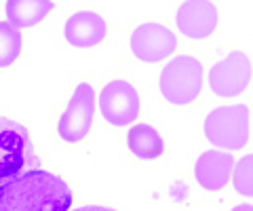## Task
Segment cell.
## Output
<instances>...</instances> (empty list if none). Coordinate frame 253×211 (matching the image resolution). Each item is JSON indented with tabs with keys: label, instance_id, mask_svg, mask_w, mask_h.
Listing matches in <instances>:
<instances>
[{
	"label": "cell",
	"instance_id": "4",
	"mask_svg": "<svg viewBox=\"0 0 253 211\" xmlns=\"http://www.w3.org/2000/svg\"><path fill=\"white\" fill-rule=\"evenodd\" d=\"M203 89V66L190 55H177L163 68L161 93L175 106L190 104Z\"/></svg>",
	"mask_w": 253,
	"mask_h": 211
},
{
	"label": "cell",
	"instance_id": "13",
	"mask_svg": "<svg viewBox=\"0 0 253 211\" xmlns=\"http://www.w3.org/2000/svg\"><path fill=\"white\" fill-rule=\"evenodd\" d=\"M126 144H129V150L135 156H139V159H156L165 150L163 137L150 125H135L129 131Z\"/></svg>",
	"mask_w": 253,
	"mask_h": 211
},
{
	"label": "cell",
	"instance_id": "7",
	"mask_svg": "<svg viewBox=\"0 0 253 211\" xmlns=\"http://www.w3.org/2000/svg\"><path fill=\"white\" fill-rule=\"evenodd\" d=\"M99 110L108 123L116 127L131 125L139 114V95L126 81H112L99 95Z\"/></svg>",
	"mask_w": 253,
	"mask_h": 211
},
{
	"label": "cell",
	"instance_id": "8",
	"mask_svg": "<svg viewBox=\"0 0 253 211\" xmlns=\"http://www.w3.org/2000/svg\"><path fill=\"white\" fill-rule=\"evenodd\" d=\"M177 49V38L161 23H144L131 36V51L141 61H161Z\"/></svg>",
	"mask_w": 253,
	"mask_h": 211
},
{
	"label": "cell",
	"instance_id": "10",
	"mask_svg": "<svg viewBox=\"0 0 253 211\" xmlns=\"http://www.w3.org/2000/svg\"><path fill=\"white\" fill-rule=\"evenodd\" d=\"M234 169V156L230 152L209 150L203 152L196 161V179L205 190L217 192L228 184Z\"/></svg>",
	"mask_w": 253,
	"mask_h": 211
},
{
	"label": "cell",
	"instance_id": "16",
	"mask_svg": "<svg viewBox=\"0 0 253 211\" xmlns=\"http://www.w3.org/2000/svg\"><path fill=\"white\" fill-rule=\"evenodd\" d=\"M76 211H114V209H108V207H99V205H89V207H81Z\"/></svg>",
	"mask_w": 253,
	"mask_h": 211
},
{
	"label": "cell",
	"instance_id": "2",
	"mask_svg": "<svg viewBox=\"0 0 253 211\" xmlns=\"http://www.w3.org/2000/svg\"><path fill=\"white\" fill-rule=\"evenodd\" d=\"M32 169H38V159L28 129L0 116V186Z\"/></svg>",
	"mask_w": 253,
	"mask_h": 211
},
{
	"label": "cell",
	"instance_id": "17",
	"mask_svg": "<svg viewBox=\"0 0 253 211\" xmlns=\"http://www.w3.org/2000/svg\"><path fill=\"white\" fill-rule=\"evenodd\" d=\"M232 211H253V205H239V207H234Z\"/></svg>",
	"mask_w": 253,
	"mask_h": 211
},
{
	"label": "cell",
	"instance_id": "6",
	"mask_svg": "<svg viewBox=\"0 0 253 211\" xmlns=\"http://www.w3.org/2000/svg\"><path fill=\"white\" fill-rule=\"evenodd\" d=\"M95 114V93L91 84H78L66 112L59 119L57 131L66 142H81L89 135Z\"/></svg>",
	"mask_w": 253,
	"mask_h": 211
},
{
	"label": "cell",
	"instance_id": "11",
	"mask_svg": "<svg viewBox=\"0 0 253 211\" xmlns=\"http://www.w3.org/2000/svg\"><path fill=\"white\" fill-rule=\"evenodd\" d=\"M106 36V21L93 11H81L72 15L66 23V38L70 44L81 46H93L104 41Z\"/></svg>",
	"mask_w": 253,
	"mask_h": 211
},
{
	"label": "cell",
	"instance_id": "5",
	"mask_svg": "<svg viewBox=\"0 0 253 211\" xmlns=\"http://www.w3.org/2000/svg\"><path fill=\"white\" fill-rule=\"evenodd\" d=\"M251 83V59L243 51H232L209 72L211 91L219 97H236Z\"/></svg>",
	"mask_w": 253,
	"mask_h": 211
},
{
	"label": "cell",
	"instance_id": "3",
	"mask_svg": "<svg viewBox=\"0 0 253 211\" xmlns=\"http://www.w3.org/2000/svg\"><path fill=\"white\" fill-rule=\"evenodd\" d=\"M205 135L224 150H241L249 142V110L245 104L221 106L205 119Z\"/></svg>",
	"mask_w": 253,
	"mask_h": 211
},
{
	"label": "cell",
	"instance_id": "1",
	"mask_svg": "<svg viewBox=\"0 0 253 211\" xmlns=\"http://www.w3.org/2000/svg\"><path fill=\"white\" fill-rule=\"evenodd\" d=\"M72 190L57 175L32 169L0 186V211H68Z\"/></svg>",
	"mask_w": 253,
	"mask_h": 211
},
{
	"label": "cell",
	"instance_id": "14",
	"mask_svg": "<svg viewBox=\"0 0 253 211\" xmlns=\"http://www.w3.org/2000/svg\"><path fill=\"white\" fill-rule=\"evenodd\" d=\"M21 53V34L11 23L0 21V68L11 66Z\"/></svg>",
	"mask_w": 253,
	"mask_h": 211
},
{
	"label": "cell",
	"instance_id": "12",
	"mask_svg": "<svg viewBox=\"0 0 253 211\" xmlns=\"http://www.w3.org/2000/svg\"><path fill=\"white\" fill-rule=\"evenodd\" d=\"M53 11V0H6V17L15 28H30Z\"/></svg>",
	"mask_w": 253,
	"mask_h": 211
},
{
	"label": "cell",
	"instance_id": "9",
	"mask_svg": "<svg viewBox=\"0 0 253 211\" xmlns=\"http://www.w3.org/2000/svg\"><path fill=\"white\" fill-rule=\"evenodd\" d=\"M177 28L188 38H207L217 26V9L211 0H186L177 9Z\"/></svg>",
	"mask_w": 253,
	"mask_h": 211
},
{
	"label": "cell",
	"instance_id": "15",
	"mask_svg": "<svg viewBox=\"0 0 253 211\" xmlns=\"http://www.w3.org/2000/svg\"><path fill=\"white\" fill-rule=\"evenodd\" d=\"M234 190L243 197H253V154H247L232 169Z\"/></svg>",
	"mask_w": 253,
	"mask_h": 211
}]
</instances>
